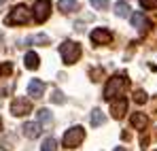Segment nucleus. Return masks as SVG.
I'll list each match as a JSON object with an SVG mask.
<instances>
[{"label": "nucleus", "instance_id": "9b49d317", "mask_svg": "<svg viewBox=\"0 0 157 151\" xmlns=\"http://www.w3.org/2000/svg\"><path fill=\"white\" fill-rule=\"evenodd\" d=\"M43 92H45V83H43V81H38V79L30 81V85H28V94H30L32 98H40Z\"/></svg>", "mask_w": 157, "mask_h": 151}, {"label": "nucleus", "instance_id": "a211bd4d", "mask_svg": "<svg viewBox=\"0 0 157 151\" xmlns=\"http://www.w3.org/2000/svg\"><path fill=\"white\" fill-rule=\"evenodd\" d=\"M55 149H57V141H55V138H51V136H47V138L43 141L40 151H55Z\"/></svg>", "mask_w": 157, "mask_h": 151}, {"label": "nucleus", "instance_id": "aec40b11", "mask_svg": "<svg viewBox=\"0 0 157 151\" xmlns=\"http://www.w3.org/2000/svg\"><path fill=\"white\" fill-rule=\"evenodd\" d=\"M51 100L55 102V104H64V102H66V98H64V94H62L59 89H53V94H51Z\"/></svg>", "mask_w": 157, "mask_h": 151}, {"label": "nucleus", "instance_id": "f257e3e1", "mask_svg": "<svg viewBox=\"0 0 157 151\" xmlns=\"http://www.w3.org/2000/svg\"><path fill=\"white\" fill-rule=\"evenodd\" d=\"M125 87H128V79H125V75L110 77L108 83H106V87H104V98L113 102L117 96H121V94L125 92Z\"/></svg>", "mask_w": 157, "mask_h": 151}, {"label": "nucleus", "instance_id": "dca6fc26", "mask_svg": "<svg viewBox=\"0 0 157 151\" xmlns=\"http://www.w3.org/2000/svg\"><path fill=\"white\" fill-rule=\"evenodd\" d=\"M130 4H128V2H117V4H115V15H117V17H128V15H130Z\"/></svg>", "mask_w": 157, "mask_h": 151}, {"label": "nucleus", "instance_id": "393cba45", "mask_svg": "<svg viewBox=\"0 0 157 151\" xmlns=\"http://www.w3.org/2000/svg\"><path fill=\"white\" fill-rule=\"evenodd\" d=\"M115 151H125V149H123V147H117V149H115Z\"/></svg>", "mask_w": 157, "mask_h": 151}, {"label": "nucleus", "instance_id": "1a4fd4ad", "mask_svg": "<svg viewBox=\"0 0 157 151\" xmlns=\"http://www.w3.org/2000/svg\"><path fill=\"white\" fill-rule=\"evenodd\" d=\"M130 19H132V26H134V28H138L140 32H147V30H149V26H151V24H149V19H147L142 13H132Z\"/></svg>", "mask_w": 157, "mask_h": 151}, {"label": "nucleus", "instance_id": "bb28decb", "mask_svg": "<svg viewBox=\"0 0 157 151\" xmlns=\"http://www.w3.org/2000/svg\"><path fill=\"white\" fill-rule=\"evenodd\" d=\"M155 151H157V149H155Z\"/></svg>", "mask_w": 157, "mask_h": 151}, {"label": "nucleus", "instance_id": "412c9836", "mask_svg": "<svg viewBox=\"0 0 157 151\" xmlns=\"http://www.w3.org/2000/svg\"><path fill=\"white\" fill-rule=\"evenodd\" d=\"M91 6L98 11H104V9H108V0H91Z\"/></svg>", "mask_w": 157, "mask_h": 151}, {"label": "nucleus", "instance_id": "7ed1b4c3", "mask_svg": "<svg viewBox=\"0 0 157 151\" xmlns=\"http://www.w3.org/2000/svg\"><path fill=\"white\" fill-rule=\"evenodd\" d=\"M32 19V11L28 9L26 4H17L11 9L9 17H6V24L9 26H15V24H28Z\"/></svg>", "mask_w": 157, "mask_h": 151}, {"label": "nucleus", "instance_id": "6e6552de", "mask_svg": "<svg viewBox=\"0 0 157 151\" xmlns=\"http://www.w3.org/2000/svg\"><path fill=\"white\" fill-rule=\"evenodd\" d=\"M110 113H113L115 119H121V117L128 113V100H125V98L113 100V102H110Z\"/></svg>", "mask_w": 157, "mask_h": 151}, {"label": "nucleus", "instance_id": "f8f14e48", "mask_svg": "<svg viewBox=\"0 0 157 151\" xmlns=\"http://www.w3.org/2000/svg\"><path fill=\"white\" fill-rule=\"evenodd\" d=\"M130 121H132V126L136 128V130H144V128H147V124H149V117H147L144 113H134Z\"/></svg>", "mask_w": 157, "mask_h": 151}, {"label": "nucleus", "instance_id": "9d476101", "mask_svg": "<svg viewBox=\"0 0 157 151\" xmlns=\"http://www.w3.org/2000/svg\"><path fill=\"white\" fill-rule=\"evenodd\" d=\"M40 128L43 126H40L38 121H26L21 130H24V136H26V138H36V136L40 134Z\"/></svg>", "mask_w": 157, "mask_h": 151}, {"label": "nucleus", "instance_id": "20e7f679", "mask_svg": "<svg viewBox=\"0 0 157 151\" xmlns=\"http://www.w3.org/2000/svg\"><path fill=\"white\" fill-rule=\"evenodd\" d=\"M83 141H85V128L83 126H72L70 130H66V134H64V147H68V149L78 147Z\"/></svg>", "mask_w": 157, "mask_h": 151}, {"label": "nucleus", "instance_id": "5701e85b", "mask_svg": "<svg viewBox=\"0 0 157 151\" xmlns=\"http://www.w3.org/2000/svg\"><path fill=\"white\" fill-rule=\"evenodd\" d=\"M142 9H157V0H140Z\"/></svg>", "mask_w": 157, "mask_h": 151}, {"label": "nucleus", "instance_id": "4468645a", "mask_svg": "<svg viewBox=\"0 0 157 151\" xmlns=\"http://www.w3.org/2000/svg\"><path fill=\"white\" fill-rule=\"evenodd\" d=\"M38 124L43 128H47V126H51V121H53V115H51V111L49 109H38Z\"/></svg>", "mask_w": 157, "mask_h": 151}, {"label": "nucleus", "instance_id": "a878e982", "mask_svg": "<svg viewBox=\"0 0 157 151\" xmlns=\"http://www.w3.org/2000/svg\"><path fill=\"white\" fill-rule=\"evenodd\" d=\"M0 128H2V119H0Z\"/></svg>", "mask_w": 157, "mask_h": 151}, {"label": "nucleus", "instance_id": "0eeeda50", "mask_svg": "<svg viewBox=\"0 0 157 151\" xmlns=\"http://www.w3.org/2000/svg\"><path fill=\"white\" fill-rule=\"evenodd\" d=\"M91 41H94L96 45H108V43L113 41V34H110L106 28H96V30L91 32Z\"/></svg>", "mask_w": 157, "mask_h": 151}, {"label": "nucleus", "instance_id": "6ab92c4d", "mask_svg": "<svg viewBox=\"0 0 157 151\" xmlns=\"http://www.w3.org/2000/svg\"><path fill=\"white\" fill-rule=\"evenodd\" d=\"M28 43H36V45H49V36L47 34H36V36H30Z\"/></svg>", "mask_w": 157, "mask_h": 151}, {"label": "nucleus", "instance_id": "2eb2a0df", "mask_svg": "<svg viewBox=\"0 0 157 151\" xmlns=\"http://www.w3.org/2000/svg\"><path fill=\"white\" fill-rule=\"evenodd\" d=\"M104 121H106L104 113H102L100 109H94V111H91V126H94V128H98V126H102Z\"/></svg>", "mask_w": 157, "mask_h": 151}, {"label": "nucleus", "instance_id": "f03ea898", "mask_svg": "<svg viewBox=\"0 0 157 151\" xmlns=\"http://www.w3.org/2000/svg\"><path fill=\"white\" fill-rule=\"evenodd\" d=\"M59 55L66 64H75L78 58H81V45L75 41H64L59 45Z\"/></svg>", "mask_w": 157, "mask_h": 151}, {"label": "nucleus", "instance_id": "423d86ee", "mask_svg": "<svg viewBox=\"0 0 157 151\" xmlns=\"http://www.w3.org/2000/svg\"><path fill=\"white\" fill-rule=\"evenodd\" d=\"M32 111V102L26 100V98H17V100L11 102V113L15 115V117H24Z\"/></svg>", "mask_w": 157, "mask_h": 151}, {"label": "nucleus", "instance_id": "f3484780", "mask_svg": "<svg viewBox=\"0 0 157 151\" xmlns=\"http://www.w3.org/2000/svg\"><path fill=\"white\" fill-rule=\"evenodd\" d=\"M57 6H59V11L70 13V11H75V9H77V0H59V2H57Z\"/></svg>", "mask_w": 157, "mask_h": 151}, {"label": "nucleus", "instance_id": "b1692460", "mask_svg": "<svg viewBox=\"0 0 157 151\" xmlns=\"http://www.w3.org/2000/svg\"><path fill=\"white\" fill-rule=\"evenodd\" d=\"M100 77H104V70H102V68L91 70V79H94V81H100Z\"/></svg>", "mask_w": 157, "mask_h": 151}, {"label": "nucleus", "instance_id": "ddd939ff", "mask_svg": "<svg viewBox=\"0 0 157 151\" xmlns=\"http://www.w3.org/2000/svg\"><path fill=\"white\" fill-rule=\"evenodd\" d=\"M24 62H26V68H30V70H36V68L40 66V58H38L34 51H28L26 58H24Z\"/></svg>", "mask_w": 157, "mask_h": 151}, {"label": "nucleus", "instance_id": "39448f33", "mask_svg": "<svg viewBox=\"0 0 157 151\" xmlns=\"http://www.w3.org/2000/svg\"><path fill=\"white\" fill-rule=\"evenodd\" d=\"M49 15H51V0H36V4H34V19L38 24H43V22L49 19Z\"/></svg>", "mask_w": 157, "mask_h": 151}, {"label": "nucleus", "instance_id": "4be33fe9", "mask_svg": "<svg viewBox=\"0 0 157 151\" xmlns=\"http://www.w3.org/2000/svg\"><path fill=\"white\" fill-rule=\"evenodd\" d=\"M134 100L138 102V104H144V102H147V94H144L142 89H138V92L134 94Z\"/></svg>", "mask_w": 157, "mask_h": 151}]
</instances>
